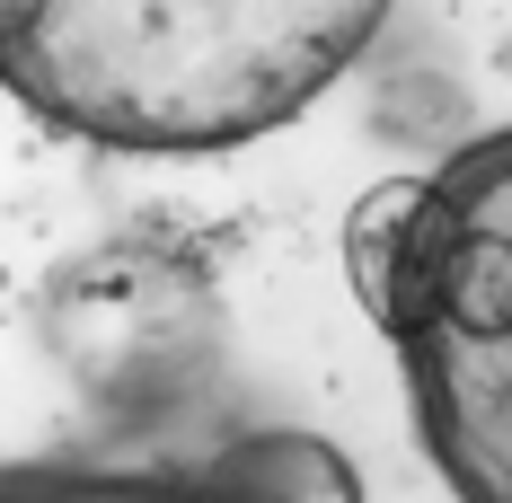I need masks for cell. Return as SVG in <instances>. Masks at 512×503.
I'll use <instances>...</instances> for the list:
<instances>
[{"label":"cell","mask_w":512,"mask_h":503,"mask_svg":"<svg viewBox=\"0 0 512 503\" xmlns=\"http://www.w3.org/2000/svg\"><path fill=\"white\" fill-rule=\"evenodd\" d=\"M389 0H0V89L106 151H230L318 106Z\"/></svg>","instance_id":"1"},{"label":"cell","mask_w":512,"mask_h":503,"mask_svg":"<svg viewBox=\"0 0 512 503\" xmlns=\"http://www.w3.org/2000/svg\"><path fill=\"white\" fill-rule=\"evenodd\" d=\"M345 274L407 362L415 433L460 503H512V133L389 177L345 221Z\"/></svg>","instance_id":"2"},{"label":"cell","mask_w":512,"mask_h":503,"mask_svg":"<svg viewBox=\"0 0 512 503\" xmlns=\"http://www.w3.org/2000/svg\"><path fill=\"white\" fill-rule=\"evenodd\" d=\"M204 503H362V477L345 468V451H327L318 433H239L186 477Z\"/></svg>","instance_id":"3"},{"label":"cell","mask_w":512,"mask_h":503,"mask_svg":"<svg viewBox=\"0 0 512 503\" xmlns=\"http://www.w3.org/2000/svg\"><path fill=\"white\" fill-rule=\"evenodd\" d=\"M0 503H204L186 477H124V468H0Z\"/></svg>","instance_id":"4"}]
</instances>
